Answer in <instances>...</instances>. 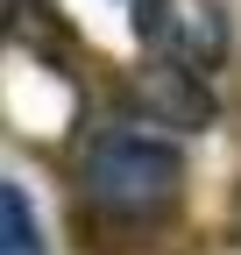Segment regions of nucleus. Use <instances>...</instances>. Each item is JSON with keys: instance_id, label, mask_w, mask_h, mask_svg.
Returning <instances> with one entry per match:
<instances>
[{"instance_id": "f257e3e1", "label": "nucleus", "mask_w": 241, "mask_h": 255, "mask_svg": "<svg viewBox=\"0 0 241 255\" xmlns=\"http://www.w3.org/2000/svg\"><path fill=\"white\" fill-rule=\"evenodd\" d=\"M85 199L114 220H156L177 184H185V156H177L170 128H149V121H107L93 128V142H85Z\"/></svg>"}, {"instance_id": "f03ea898", "label": "nucleus", "mask_w": 241, "mask_h": 255, "mask_svg": "<svg viewBox=\"0 0 241 255\" xmlns=\"http://www.w3.org/2000/svg\"><path fill=\"white\" fill-rule=\"evenodd\" d=\"M135 28L156 64H185V71H213L227 57V14L213 0H135Z\"/></svg>"}, {"instance_id": "7ed1b4c3", "label": "nucleus", "mask_w": 241, "mask_h": 255, "mask_svg": "<svg viewBox=\"0 0 241 255\" xmlns=\"http://www.w3.org/2000/svg\"><path fill=\"white\" fill-rule=\"evenodd\" d=\"M135 107L156 114V128H199V121H213V92L185 64H149L135 78Z\"/></svg>"}, {"instance_id": "20e7f679", "label": "nucleus", "mask_w": 241, "mask_h": 255, "mask_svg": "<svg viewBox=\"0 0 241 255\" xmlns=\"http://www.w3.org/2000/svg\"><path fill=\"white\" fill-rule=\"evenodd\" d=\"M0 255H43V234H36V213H28L21 184L0 191Z\"/></svg>"}, {"instance_id": "39448f33", "label": "nucleus", "mask_w": 241, "mask_h": 255, "mask_svg": "<svg viewBox=\"0 0 241 255\" xmlns=\"http://www.w3.org/2000/svg\"><path fill=\"white\" fill-rule=\"evenodd\" d=\"M128 7H135V0H128Z\"/></svg>"}]
</instances>
